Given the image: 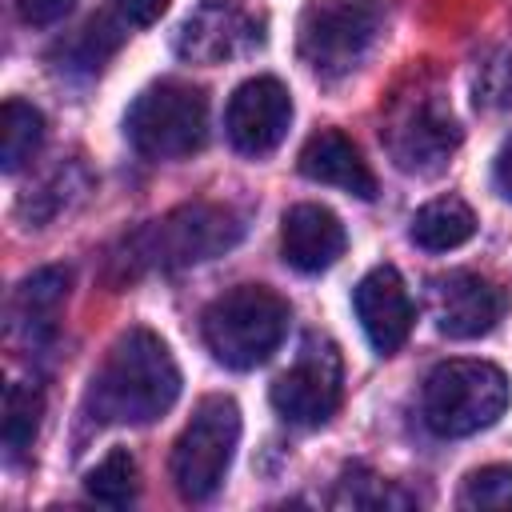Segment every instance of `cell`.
Returning a JSON list of instances; mask_svg holds the SVG:
<instances>
[{
  "mask_svg": "<svg viewBox=\"0 0 512 512\" xmlns=\"http://www.w3.org/2000/svg\"><path fill=\"white\" fill-rule=\"evenodd\" d=\"M180 396V368L168 344L148 328H128L104 356L88 388V412L100 424H152Z\"/></svg>",
  "mask_w": 512,
  "mask_h": 512,
  "instance_id": "1",
  "label": "cell"
},
{
  "mask_svg": "<svg viewBox=\"0 0 512 512\" xmlns=\"http://www.w3.org/2000/svg\"><path fill=\"white\" fill-rule=\"evenodd\" d=\"M380 140L400 172L432 176L460 148V124L432 76H412L388 104Z\"/></svg>",
  "mask_w": 512,
  "mask_h": 512,
  "instance_id": "2",
  "label": "cell"
},
{
  "mask_svg": "<svg viewBox=\"0 0 512 512\" xmlns=\"http://www.w3.org/2000/svg\"><path fill=\"white\" fill-rule=\"evenodd\" d=\"M200 332H204L208 352L224 368L244 372V368L264 364L280 348L288 332V304L264 284H240L204 308Z\"/></svg>",
  "mask_w": 512,
  "mask_h": 512,
  "instance_id": "3",
  "label": "cell"
},
{
  "mask_svg": "<svg viewBox=\"0 0 512 512\" xmlns=\"http://www.w3.org/2000/svg\"><path fill=\"white\" fill-rule=\"evenodd\" d=\"M508 408V376L488 360H444L420 392V420L436 436H472Z\"/></svg>",
  "mask_w": 512,
  "mask_h": 512,
  "instance_id": "4",
  "label": "cell"
},
{
  "mask_svg": "<svg viewBox=\"0 0 512 512\" xmlns=\"http://www.w3.org/2000/svg\"><path fill=\"white\" fill-rule=\"evenodd\" d=\"M124 132L132 148L148 160L192 156L208 140V100L184 80H160L132 100Z\"/></svg>",
  "mask_w": 512,
  "mask_h": 512,
  "instance_id": "5",
  "label": "cell"
},
{
  "mask_svg": "<svg viewBox=\"0 0 512 512\" xmlns=\"http://www.w3.org/2000/svg\"><path fill=\"white\" fill-rule=\"evenodd\" d=\"M380 32L376 0H312L296 24L300 60L320 80H340L360 68Z\"/></svg>",
  "mask_w": 512,
  "mask_h": 512,
  "instance_id": "6",
  "label": "cell"
},
{
  "mask_svg": "<svg viewBox=\"0 0 512 512\" xmlns=\"http://www.w3.org/2000/svg\"><path fill=\"white\" fill-rule=\"evenodd\" d=\"M240 236H244V220L232 208H224V204H184V208L168 212L164 220L148 224L132 240L128 264L168 272V268L212 260V256L228 252Z\"/></svg>",
  "mask_w": 512,
  "mask_h": 512,
  "instance_id": "7",
  "label": "cell"
},
{
  "mask_svg": "<svg viewBox=\"0 0 512 512\" xmlns=\"http://www.w3.org/2000/svg\"><path fill=\"white\" fill-rule=\"evenodd\" d=\"M240 444V408L228 396H204L184 424L172 448V480L184 500H208L236 456Z\"/></svg>",
  "mask_w": 512,
  "mask_h": 512,
  "instance_id": "8",
  "label": "cell"
},
{
  "mask_svg": "<svg viewBox=\"0 0 512 512\" xmlns=\"http://www.w3.org/2000/svg\"><path fill=\"white\" fill-rule=\"evenodd\" d=\"M340 352L328 336H308L296 360L272 380V408L292 424H324L340 404Z\"/></svg>",
  "mask_w": 512,
  "mask_h": 512,
  "instance_id": "9",
  "label": "cell"
},
{
  "mask_svg": "<svg viewBox=\"0 0 512 512\" xmlns=\"http://www.w3.org/2000/svg\"><path fill=\"white\" fill-rule=\"evenodd\" d=\"M264 48V16L240 0H204L176 32V56L188 64H228Z\"/></svg>",
  "mask_w": 512,
  "mask_h": 512,
  "instance_id": "10",
  "label": "cell"
},
{
  "mask_svg": "<svg viewBox=\"0 0 512 512\" xmlns=\"http://www.w3.org/2000/svg\"><path fill=\"white\" fill-rule=\"evenodd\" d=\"M508 304V288L480 272H448L432 280V320L452 340H476L492 332L504 320Z\"/></svg>",
  "mask_w": 512,
  "mask_h": 512,
  "instance_id": "11",
  "label": "cell"
},
{
  "mask_svg": "<svg viewBox=\"0 0 512 512\" xmlns=\"http://www.w3.org/2000/svg\"><path fill=\"white\" fill-rule=\"evenodd\" d=\"M292 124V96L276 76H256L244 80L228 108H224V128L236 152L244 156H264L272 152Z\"/></svg>",
  "mask_w": 512,
  "mask_h": 512,
  "instance_id": "12",
  "label": "cell"
},
{
  "mask_svg": "<svg viewBox=\"0 0 512 512\" xmlns=\"http://www.w3.org/2000/svg\"><path fill=\"white\" fill-rule=\"evenodd\" d=\"M352 308H356V320H360L368 344H372L380 356L396 352V348L408 340L412 324H416L412 296H408V288H404V280H400V272H396L392 264L372 268V272L356 284Z\"/></svg>",
  "mask_w": 512,
  "mask_h": 512,
  "instance_id": "13",
  "label": "cell"
},
{
  "mask_svg": "<svg viewBox=\"0 0 512 512\" xmlns=\"http://www.w3.org/2000/svg\"><path fill=\"white\" fill-rule=\"evenodd\" d=\"M348 248L344 224L324 204H292L280 224V252L296 272H324L332 268Z\"/></svg>",
  "mask_w": 512,
  "mask_h": 512,
  "instance_id": "14",
  "label": "cell"
},
{
  "mask_svg": "<svg viewBox=\"0 0 512 512\" xmlns=\"http://www.w3.org/2000/svg\"><path fill=\"white\" fill-rule=\"evenodd\" d=\"M300 172L316 184L344 188L348 196H360V200L376 196V176H372L368 160L336 128H320L316 136H308V144L300 148Z\"/></svg>",
  "mask_w": 512,
  "mask_h": 512,
  "instance_id": "15",
  "label": "cell"
},
{
  "mask_svg": "<svg viewBox=\"0 0 512 512\" xmlns=\"http://www.w3.org/2000/svg\"><path fill=\"white\" fill-rule=\"evenodd\" d=\"M68 296V272L64 268H36L28 280H20L12 304H8V328L24 344H44L56 332L60 304Z\"/></svg>",
  "mask_w": 512,
  "mask_h": 512,
  "instance_id": "16",
  "label": "cell"
},
{
  "mask_svg": "<svg viewBox=\"0 0 512 512\" xmlns=\"http://www.w3.org/2000/svg\"><path fill=\"white\" fill-rule=\"evenodd\" d=\"M476 232V212L460 200V196H436L428 200L416 216H412V244H420L424 252H452L460 244H468Z\"/></svg>",
  "mask_w": 512,
  "mask_h": 512,
  "instance_id": "17",
  "label": "cell"
},
{
  "mask_svg": "<svg viewBox=\"0 0 512 512\" xmlns=\"http://www.w3.org/2000/svg\"><path fill=\"white\" fill-rule=\"evenodd\" d=\"M44 144V116L24 100H4L0 108V168H24Z\"/></svg>",
  "mask_w": 512,
  "mask_h": 512,
  "instance_id": "18",
  "label": "cell"
},
{
  "mask_svg": "<svg viewBox=\"0 0 512 512\" xmlns=\"http://www.w3.org/2000/svg\"><path fill=\"white\" fill-rule=\"evenodd\" d=\"M40 416H44V396L36 384H8L4 392V452L8 460H20L36 432H40Z\"/></svg>",
  "mask_w": 512,
  "mask_h": 512,
  "instance_id": "19",
  "label": "cell"
},
{
  "mask_svg": "<svg viewBox=\"0 0 512 512\" xmlns=\"http://www.w3.org/2000/svg\"><path fill=\"white\" fill-rule=\"evenodd\" d=\"M84 488L100 504H112V508L132 504L136 500V460H132V452L112 448L96 468L84 472Z\"/></svg>",
  "mask_w": 512,
  "mask_h": 512,
  "instance_id": "20",
  "label": "cell"
},
{
  "mask_svg": "<svg viewBox=\"0 0 512 512\" xmlns=\"http://www.w3.org/2000/svg\"><path fill=\"white\" fill-rule=\"evenodd\" d=\"M464 508H512V464L476 468L460 488Z\"/></svg>",
  "mask_w": 512,
  "mask_h": 512,
  "instance_id": "21",
  "label": "cell"
},
{
  "mask_svg": "<svg viewBox=\"0 0 512 512\" xmlns=\"http://www.w3.org/2000/svg\"><path fill=\"white\" fill-rule=\"evenodd\" d=\"M476 104L512 108V44H500L476 68Z\"/></svg>",
  "mask_w": 512,
  "mask_h": 512,
  "instance_id": "22",
  "label": "cell"
},
{
  "mask_svg": "<svg viewBox=\"0 0 512 512\" xmlns=\"http://www.w3.org/2000/svg\"><path fill=\"white\" fill-rule=\"evenodd\" d=\"M72 8H76V0H16L20 20L24 24H36V28H48V24L64 20Z\"/></svg>",
  "mask_w": 512,
  "mask_h": 512,
  "instance_id": "23",
  "label": "cell"
},
{
  "mask_svg": "<svg viewBox=\"0 0 512 512\" xmlns=\"http://www.w3.org/2000/svg\"><path fill=\"white\" fill-rule=\"evenodd\" d=\"M172 0H116V8L128 16V24H156L168 12Z\"/></svg>",
  "mask_w": 512,
  "mask_h": 512,
  "instance_id": "24",
  "label": "cell"
},
{
  "mask_svg": "<svg viewBox=\"0 0 512 512\" xmlns=\"http://www.w3.org/2000/svg\"><path fill=\"white\" fill-rule=\"evenodd\" d=\"M492 180H496V188H500V196L504 200H512V140L496 152V168H492Z\"/></svg>",
  "mask_w": 512,
  "mask_h": 512,
  "instance_id": "25",
  "label": "cell"
}]
</instances>
